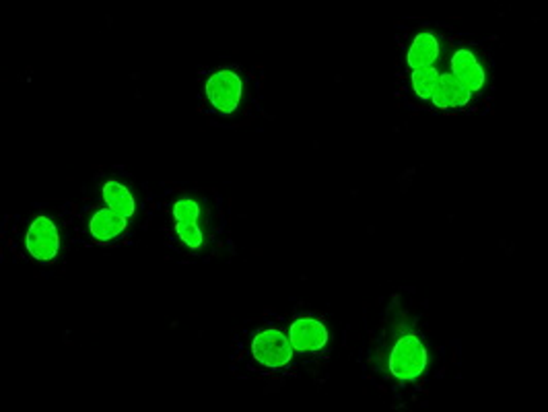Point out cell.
I'll return each instance as SVG.
<instances>
[{"label":"cell","instance_id":"cell-8","mask_svg":"<svg viewBox=\"0 0 548 412\" xmlns=\"http://www.w3.org/2000/svg\"><path fill=\"white\" fill-rule=\"evenodd\" d=\"M472 93L466 91L462 85L458 83L452 74H441L439 83L435 87L431 102L435 108L447 110V108H464L470 103Z\"/></svg>","mask_w":548,"mask_h":412},{"label":"cell","instance_id":"cell-10","mask_svg":"<svg viewBox=\"0 0 548 412\" xmlns=\"http://www.w3.org/2000/svg\"><path fill=\"white\" fill-rule=\"evenodd\" d=\"M103 201L108 204V209L120 212L122 217H133L136 210V202L134 196L130 195V190L126 186H122L120 182H108L103 186Z\"/></svg>","mask_w":548,"mask_h":412},{"label":"cell","instance_id":"cell-4","mask_svg":"<svg viewBox=\"0 0 548 412\" xmlns=\"http://www.w3.org/2000/svg\"><path fill=\"white\" fill-rule=\"evenodd\" d=\"M241 85L240 74L233 71H219L209 79L207 95L210 105L221 114H232L241 102Z\"/></svg>","mask_w":548,"mask_h":412},{"label":"cell","instance_id":"cell-1","mask_svg":"<svg viewBox=\"0 0 548 412\" xmlns=\"http://www.w3.org/2000/svg\"><path fill=\"white\" fill-rule=\"evenodd\" d=\"M427 370V348L419 336H404L390 355V371L400 382H413Z\"/></svg>","mask_w":548,"mask_h":412},{"label":"cell","instance_id":"cell-2","mask_svg":"<svg viewBox=\"0 0 548 412\" xmlns=\"http://www.w3.org/2000/svg\"><path fill=\"white\" fill-rule=\"evenodd\" d=\"M252 355L260 365L269 370H280L293 357L291 340L278 330H264L252 340Z\"/></svg>","mask_w":548,"mask_h":412},{"label":"cell","instance_id":"cell-13","mask_svg":"<svg viewBox=\"0 0 548 412\" xmlns=\"http://www.w3.org/2000/svg\"><path fill=\"white\" fill-rule=\"evenodd\" d=\"M173 218L176 223H196L201 218V206L190 198H182L173 204Z\"/></svg>","mask_w":548,"mask_h":412},{"label":"cell","instance_id":"cell-5","mask_svg":"<svg viewBox=\"0 0 548 412\" xmlns=\"http://www.w3.org/2000/svg\"><path fill=\"white\" fill-rule=\"evenodd\" d=\"M291 347L299 353H316L322 351L328 342V330L322 322L314 320V317H301V320L293 322L289 330Z\"/></svg>","mask_w":548,"mask_h":412},{"label":"cell","instance_id":"cell-3","mask_svg":"<svg viewBox=\"0 0 548 412\" xmlns=\"http://www.w3.org/2000/svg\"><path fill=\"white\" fill-rule=\"evenodd\" d=\"M25 248L29 256L37 262L54 260L60 252V235L52 218L37 217L25 237Z\"/></svg>","mask_w":548,"mask_h":412},{"label":"cell","instance_id":"cell-9","mask_svg":"<svg viewBox=\"0 0 548 412\" xmlns=\"http://www.w3.org/2000/svg\"><path fill=\"white\" fill-rule=\"evenodd\" d=\"M439 58V42L433 34H421L410 46L407 54V62L413 71L421 68H433V62Z\"/></svg>","mask_w":548,"mask_h":412},{"label":"cell","instance_id":"cell-12","mask_svg":"<svg viewBox=\"0 0 548 412\" xmlns=\"http://www.w3.org/2000/svg\"><path fill=\"white\" fill-rule=\"evenodd\" d=\"M176 231L184 246H188L190 249H198L202 246L204 235L198 223H176Z\"/></svg>","mask_w":548,"mask_h":412},{"label":"cell","instance_id":"cell-11","mask_svg":"<svg viewBox=\"0 0 548 412\" xmlns=\"http://www.w3.org/2000/svg\"><path fill=\"white\" fill-rule=\"evenodd\" d=\"M441 74L435 68H421V71H413V89L422 102H429L433 95L435 87L439 83Z\"/></svg>","mask_w":548,"mask_h":412},{"label":"cell","instance_id":"cell-6","mask_svg":"<svg viewBox=\"0 0 548 412\" xmlns=\"http://www.w3.org/2000/svg\"><path fill=\"white\" fill-rule=\"evenodd\" d=\"M452 77L464 87L466 91H481L484 85V71L478 65L476 56L468 50H458L452 58Z\"/></svg>","mask_w":548,"mask_h":412},{"label":"cell","instance_id":"cell-7","mask_svg":"<svg viewBox=\"0 0 548 412\" xmlns=\"http://www.w3.org/2000/svg\"><path fill=\"white\" fill-rule=\"evenodd\" d=\"M89 231L93 240H97L99 243L114 241L116 237H120L126 231V217L111 209H102L91 217Z\"/></svg>","mask_w":548,"mask_h":412}]
</instances>
